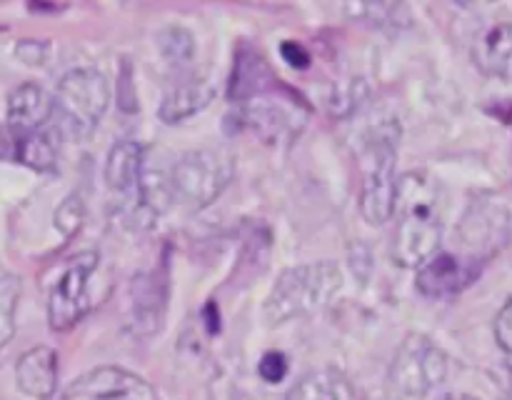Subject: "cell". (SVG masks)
Segmentation results:
<instances>
[{
  "label": "cell",
  "mask_w": 512,
  "mask_h": 400,
  "mask_svg": "<svg viewBox=\"0 0 512 400\" xmlns=\"http://www.w3.org/2000/svg\"><path fill=\"white\" fill-rule=\"evenodd\" d=\"M215 90L213 85L205 78H190L183 80V83H175L173 88L165 93L163 105H160V118L165 123H180V120L190 118L198 110H203L205 105L213 100Z\"/></svg>",
  "instance_id": "cell-14"
},
{
  "label": "cell",
  "mask_w": 512,
  "mask_h": 400,
  "mask_svg": "<svg viewBox=\"0 0 512 400\" xmlns=\"http://www.w3.org/2000/svg\"><path fill=\"white\" fill-rule=\"evenodd\" d=\"M440 208V185L433 175L410 170L398 180L393 205L398 225L390 255L400 268H420L433 258L443 235Z\"/></svg>",
  "instance_id": "cell-1"
},
{
  "label": "cell",
  "mask_w": 512,
  "mask_h": 400,
  "mask_svg": "<svg viewBox=\"0 0 512 400\" xmlns=\"http://www.w3.org/2000/svg\"><path fill=\"white\" fill-rule=\"evenodd\" d=\"M58 400H158V393L140 375L105 365L73 380Z\"/></svg>",
  "instance_id": "cell-9"
},
{
  "label": "cell",
  "mask_w": 512,
  "mask_h": 400,
  "mask_svg": "<svg viewBox=\"0 0 512 400\" xmlns=\"http://www.w3.org/2000/svg\"><path fill=\"white\" fill-rule=\"evenodd\" d=\"M495 340H498L500 350H503L505 363L512 370V298L500 310L498 318H495Z\"/></svg>",
  "instance_id": "cell-20"
},
{
  "label": "cell",
  "mask_w": 512,
  "mask_h": 400,
  "mask_svg": "<svg viewBox=\"0 0 512 400\" xmlns=\"http://www.w3.org/2000/svg\"><path fill=\"white\" fill-rule=\"evenodd\" d=\"M53 100L63 123L75 135H88L98 128L105 110H108V80L93 68H75L63 75Z\"/></svg>",
  "instance_id": "cell-6"
},
{
  "label": "cell",
  "mask_w": 512,
  "mask_h": 400,
  "mask_svg": "<svg viewBox=\"0 0 512 400\" xmlns=\"http://www.w3.org/2000/svg\"><path fill=\"white\" fill-rule=\"evenodd\" d=\"M288 400H358V390L340 370L323 368L303 375L290 388Z\"/></svg>",
  "instance_id": "cell-15"
},
{
  "label": "cell",
  "mask_w": 512,
  "mask_h": 400,
  "mask_svg": "<svg viewBox=\"0 0 512 400\" xmlns=\"http://www.w3.org/2000/svg\"><path fill=\"white\" fill-rule=\"evenodd\" d=\"M15 160L33 170H53L58 160V140L55 133L40 128L33 133L15 135Z\"/></svg>",
  "instance_id": "cell-16"
},
{
  "label": "cell",
  "mask_w": 512,
  "mask_h": 400,
  "mask_svg": "<svg viewBox=\"0 0 512 400\" xmlns=\"http://www.w3.org/2000/svg\"><path fill=\"white\" fill-rule=\"evenodd\" d=\"M440 400H478V398H473V395H463V393H448Z\"/></svg>",
  "instance_id": "cell-25"
},
{
  "label": "cell",
  "mask_w": 512,
  "mask_h": 400,
  "mask_svg": "<svg viewBox=\"0 0 512 400\" xmlns=\"http://www.w3.org/2000/svg\"><path fill=\"white\" fill-rule=\"evenodd\" d=\"M235 163L225 150L200 148L185 153L170 173V193L190 208L213 203L233 180Z\"/></svg>",
  "instance_id": "cell-3"
},
{
  "label": "cell",
  "mask_w": 512,
  "mask_h": 400,
  "mask_svg": "<svg viewBox=\"0 0 512 400\" xmlns=\"http://www.w3.org/2000/svg\"><path fill=\"white\" fill-rule=\"evenodd\" d=\"M475 63L493 78L512 80V23H500L475 43Z\"/></svg>",
  "instance_id": "cell-13"
},
{
  "label": "cell",
  "mask_w": 512,
  "mask_h": 400,
  "mask_svg": "<svg viewBox=\"0 0 512 400\" xmlns=\"http://www.w3.org/2000/svg\"><path fill=\"white\" fill-rule=\"evenodd\" d=\"M18 58L23 60V63L28 65H40L45 60V53H48V48H45L43 43H35V40H23V43L18 45Z\"/></svg>",
  "instance_id": "cell-23"
},
{
  "label": "cell",
  "mask_w": 512,
  "mask_h": 400,
  "mask_svg": "<svg viewBox=\"0 0 512 400\" xmlns=\"http://www.w3.org/2000/svg\"><path fill=\"white\" fill-rule=\"evenodd\" d=\"M503 400H512V390H510V393H505Z\"/></svg>",
  "instance_id": "cell-26"
},
{
  "label": "cell",
  "mask_w": 512,
  "mask_h": 400,
  "mask_svg": "<svg viewBox=\"0 0 512 400\" xmlns=\"http://www.w3.org/2000/svg\"><path fill=\"white\" fill-rule=\"evenodd\" d=\"M258 373L260 378L268 380V383H280V380L288 375V358H285L280 350H270V353H265L263 358H260Z\"/></svg>",
  "instance_id": "cell-21"
},
{
  "label": "cell",
  "mask_w": 512,
  "mask_h": 400,
  "mask_svg": "<svg viewBox=\"0 0 512 400\" xmlns=\"http://www.w3.org/2000/svg\"><path fill=\"white\" fill-rule=\"evenodd\" d=\"M448 375V358L425 335H408L390 368V383L403 398H423Z\"/></svg>",
  "instance_id": "cell-7"
},
{
  "label": "cell",
  "mask_w": 512,
  "mask_h": 400,
  "mask_svg": "<svg viewBox=\"0 0 512 400\" xmlns=\"http://www.w3.org/2000/svg\"><path fill=\"white\" fill-rule=\"evenodd\" d=\"M15 380L18 388L30 398L45 400L55 393L58 385V355L48 345L25 350L15 365Z\"/></svg>",
  "instance_id": "cell-12"
},
{
  "label": "cell",
  "mask_w": 512,
  "mask_h": 400,
  "mask_svg": "<svg viewBox=\"0 0 512 400\" xmlns=\"http://www.w3.org/2000/svg\"><path fill=\"white\" fill-rule=\"evenodd\" d=\"M20 290L23 285L18 275H0V348L8 345L15 335V310H18Z\"/></svg>",
  "instance_id": "cell-17"
},
{
  "label": "cell",
  "mask_w": 512,
  "mask_h": 400,
  "mask_svg": "<svg viewBox=\"0 0 512 400\" xmlns=\"http://www.w3.org/2000/svg\"><path fill=\"white\" fill-rule=\"evenodd\" d=\"M55 110L53 95L35 83H20L8 95V128L13 135L40 130Z\"/></svg>",
  "instance_id": "cell-11"
},
{
  "label": "cell",
  "mask_w": 512,
  "mask_h": 400,
  "mask_svg": "<svg viewBox=\"0 0 512 400\" xmlns=\"http://www.w3.org/2000/svg\"><path fill=\"white\" fill-rule=\"evenodd\" d=\"M280 53H283L285 63H290V65H293V68H308L310 53L300 43H293V40H285V43L280 45Z\"/></svg>",
  "instance_id": "cell-22"
},
{
  "label": "cell",
  "mask_w": 512,
  "mask_h": 400,
  "mask_svg": "<svg viewBox=\"0 0 512 400\" xmlns=\"http://www.w3.org/2000/svg\"><path fill=\"white\" fill-rule=\"evenodd\" d=\"M80 223H83V200L78 195H70L55 210V225H58V230L65 238H70L73 233H78Z\"/></svg>",
  "instance_id": "cell-19"
},
{
  "label": "cell",
  "mask_w": 512,
  "mask_h": 400,
  "mask_svg": "<svg viewBox=\"0 0 512 400\" xmlns=\"http://www.w3.org/2000/svg\"><path fill=\"white\" fill-rule=\"evenodd\" d=\"M483 265V260L470 258V255H465V258L453 253L433 255L428 263L420 265L415 285L428 298H448V295H455L463 288H468L480 275Z\"/></svg>",
  "instance_id": "cell-10"
},
{
  "label": "cell",
  "mask_w": 512,
  "mask_h": 400,
  "mask_svg": "<svg viewBox=\"0 0 512 400\" xmlns=\"http://www.w3.org/2000/svg\"><path fill=\"white\" fill-rule=\"evenodd\" d=\"M343 285V275L333 263H310L288 268L265 300V320L273 325L300 318L323 308Z\"/></svg>",
  "instance_id": "cell-2"
},
{
  "label": "cell",
  "mask_w": 512,
  "mask_h": 400,
  "mask_svg": "<svg viewBox=\"0 0 512 400\" xmlns=\"http://www.w3.org/2000/svg\"><path fill=\"white\" fill-rule=\"evenodd\" d=\"M160 50L173 65H183L193 58V38L183 28H168L158 35Z\"/></svg>",
  "instance_id": "cell-18"
},
{
  "label": "cell",
  "mask_w": 512,
  "mask_h": 400,
  "mask_svg": "<svg viewBox=\"0 0 512 400\" xmlns=\"http://www.w3.org/2000/svg\"><path fill=\"white\" fill-rule=\"evenodd\" d=\"M98 268V253L85 250L78 253L68 265L58 283L53 285L48 298V320L53 330H70L75 323H80L85 313L90 310L88 283L90 275Z\"/></svg>",
  "instance_id": "cell-8"
},
{
  "label": "cell",
  "mask_w": 512,
  "mask_h": 400,
  "mask_svg": "<svg viewBox=\"0 0 512 400\" xmlns=\"http://www.w3.org/2000/svg\"><path fill=\"white\" fill-rule=\"evenodd\" d=\"M15 158V135L10 133L8 125L0 123V160Z\"/></svg>",
  "instance_id": "cell-24"
},
{
  "label": "cell",
  "mask_w": 512,
  "mask_h": 400,
  "mask_svg": "<svg viewBox=\"0 0 512 400\" xmlns=\"http://www.w3.org/2000/svg\"><path fill=\"white\" fill-rule=\"evenodd\" d=\"M105 183L120 198V210L130 223H145L143 213L153 218L158 213L153 198V185L145 173L143 145L135 140H123L115 145L105 163Z\"/></svg>",
  "instance_id": "cell-5"
},
{
  "label": "cell",
  "mask_w": 512,
  "mask_h": 400,
  "mask_svg": "<svg viewBox=\"0 0 512 400\" xmlns=\"http://www.w3.org/2000/svg\"><path fill=\"white\" fill-rule=\"evenodd\" d=\"M395 158H398V125H383L365 150V180L360 190V210L370 225H383L393 215Z\"/></svg>",
  "instance_id": "cell-4"
}]
</instances>
